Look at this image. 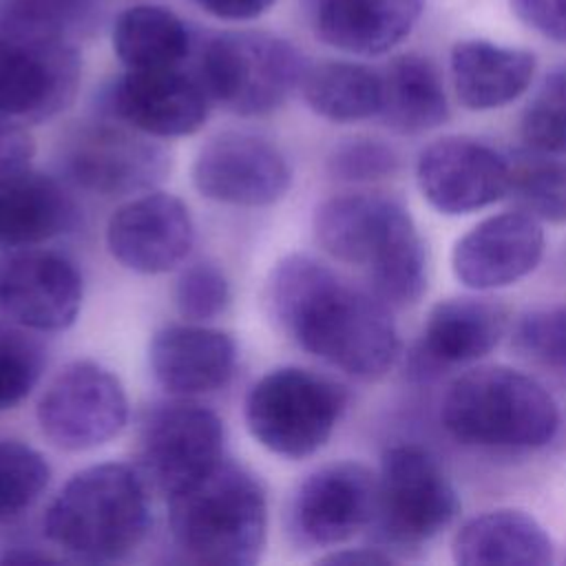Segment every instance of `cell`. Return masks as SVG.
Segmentation results:
<instances>
[{"instance_id": "obj_1", "label": "cell", "mask_w": 566, "mask_h": 566, "mask_svg": "<svg viewBox=\"0 0 566 566\" xmlns=\"http://www.w3.org/2000/svg\"><path fill=\"white\" fill-rule=\"evenodd\" d=\"M265 301L290 338L354 378H378L398 356L389 305L349 285L314 256L290 254L279 261Z\"/></svg>"}, {"instance_id": "obj_2", "label": "cell", "mask_w": 566, "mask_h": 566, "mask_svg": "<svg viewBox=\"0 0 566 566\" xmlns=\"http://www.w3.org/2000/svg\"><path fill=\"white\" fill-rule=\"evenodd\" d=\"M314 234L336 261L367 268L374 294L394 307L427 287V256L411 214L391 197L338 195L314 212Z\"/></svg>"}, {"instance_id": "obj_3", "label": "cell", "mask_w": 566, "mask_h": 566, "mask_svg": "<svg viewBox=\"0 0 566 566\" xmlns=\"http://www.w3.org/2000/svg\"><path fill=\"white\" fill-rule=\"evenodd\" d=\"M168 526L184 559L206 566H250L268 537L261 482L221 458L206 475L168 497Z\"/></svg>"}, {"instance_id": "obj_4", "label": "cell", "mask_w": 566, "mask_h": 566, "mask_svg": "<svg viewBox=\"0 0 566 566\" xmlns=\"http://www.w3.org/2000/svg\"><path fill=\"white\" fill-rule=\"evenodd\" d=\"M150 526L148 482L128 464L102 462L71 475L44 513L51 544L86 562L133 553Z\"/></svg>"}, {"instance_id": "obj_5", "label": "cell", "mask_w": 566, "mask_h": 566, "mask_svg": "<svg viewBox=\"0 0 566 566\" xmlns=\"http://www.w3.org/2000/svg\"><path fill=\"white\" fill-rule=\"evenodd\" d=\"M442 424L464 442L495 449H537L559 427L557 405L531 376L502 365L475 367L453 380Z\"/></svg>"}, {"instance_id": "obj_6", "label": "cell", "mask_w": 566, "mask_h": 566, "mask_svg": "<svg viewBox=\"0 0 566 566\" xmlns=\"http://www.w3.org/2000/svg\"><path fill=\"white\" fill-rule=\"evenodd\" d=\"M343 409L345 391L332 378L303 367H276L250 387L243 418L270 453L303 460L325 447Z\"/></svg>"}, {"instance_id": "obj_7", "label": "cell", "mask_w": 566, "mask_h": 566, "mask_svg": "<svg viewBox=\"0 0 566 566\" xmlns=\"http://www.w3.org/2000/svg\"><path fill=\"white\" fill-rule=\"evenodd\" d=\"M305 69L292 42L263 31H232L203 46L199 80L214 104L254 117L283 106L301 88Z\"/></svg>"}, {"instance_id": "obj_8", "label": "cell", "mask_w": 566, "mask_h": 566, "mask_svg": "<svg viewBox=\"0 0 566 566\" xmlns=\"http://www.w3.org/2000/svg\"><path fill=\"white\" fill-rule=\"evenodd\" d=\"M80 86V57L66 33L0 20V119L38 124L64 111Z\"/></svg>"}, {"instance_id": "obj_9", "label": "cell", "mask_w": 566, "mask_h": 566, "mask_svg": "<svg viewBox=\"0 0 566 566\" xmlns=\"http://www.w3.org/2000/svg\"><path fill=\"white\" fill-rule=\"evenodd\" d=\"M458 509L453 484L427 451L411 444L385 451L371 520L382 548L431 539L449 526Z\"/></svg>"}, {"instance_id": "obj_10", "label": "cell", "mask_w": 566, "mask_h": 566, "mask_svg": "<svg viewBox=\"0 0 566 566\" xmlns=\"http://www.w3.org/2000/svg\"><path fill=\"white\" fill-rule=\"evenodd\" d=\"M221 418L190 400L175 398L148 409L139 431L142 475L166 497L206 475L223 458Z\"/></svg>"}, {"instance_id": "obj_11", "label": "cell", "mask_w": 566, "mask_h": 566, "mask_svg": "<svg viewBox=\"0 0 566 566\" xmlns=\"http://www.w3.org/2000/svg\"><path fill=\"white\" fill-rule=\"evenodd\" d=\"M35 416L55 447L88 451L119 436L128 420V398L111 369L75 360L49 382Z\"/></svg>"}, {"instance_id": "obj_12", "label": "cell", "mask_w": 566, "mask_h": 566, "mask_svg": "<svg viewBox=\"0 0 566 566\" xmlns=\"http://www.w3.org/2000/svg\"><path fill=\"white\" fill-rule=\"evenodd\" d=\"M130 126L95 122L64 146L62 166L73 184L102 197L153 190L170 170L168 150Z\"/></svg>"}, {"instance_id": "obj_13", "label": "cell", "mask_w": 566, "mask_h": 566, "mask_svg": "<svg viewBox=\"0 0 566 566\" xmlns=\"http://www.w3.org/2000/svg\"><path fill=\"white\" fill-rule=\"evenodd\" d=\"M378 475L360 462H334L310 473L290 504V533L301 546L334 548L371 526Z\"/></svg>"}, {"instance_id": "obj_14", "label": "cell", "mask_w": 566, "mask_h": 566, "mask_svg": "<svg viewBox=\"0 0 566 566\" xmlns=\"http://www.w3.org/2000/svg\"><path fill=\"white\" fill-rule=\"evenodd\" d=\"M192 184L210 201L263 208L285 197L292 170L283 153L268 139L228 130L199 148L192 164Z\"/></svg>"}, {"instance_id": "obj_15", "label": "cell", "mask_w": 566, "mask_h": 566, "mask_svg": "<svg viewBox=\"0 0 566 566\" xmlns=\"http://www.w3.org/2000/svg\"><path fill=\"white\" fill-rule=\"evenodd\" d=\"M82 305V276L55 252L20 248L0 254V312L31 332L71 327Z\"/></svg>"}, {"instance_id": "obj_16", "label": "cell", "mask_w": 566, "mask_h": 566, "mask_svg": "<svg viewBox=\"0 0 566 566\" xmlns=\"http://www.w3.org/2000/svg\"><path fill=\"white\" fill-rule=\"evenodd\" d=\"M210 102L199 75H190L181 66L126 69L108 93L115 119L155 139L197 133L208 119Z\"/></svg>"}, {"instance_id": "obj_17", "label": "cell", "mask_w": 566, "mask_h": 566, "mask_svg": "<svg viewBox=\"0 0 566 566\" xmlns=\"http://www.w3.org/2000/svg\"><path fill=\"white\" fill-rule=\"evenodd\" d=\"M195 243L188 206L168 192L148 190L122 203L108 219L106 245L113 259L139 274L175 270Z\"/></svg>"}, {"instance_id": "obj_18", "label": "cell", "mask_w": 566, "mask_h": 566, "mask_svg": "<svg viewBox=\"0 0 566 566\" xmlns=\"http://www.w3.org/2000/svg\"><path fill=\"white\" fill-rule=\"evenodd\" d=\"M416 175L436 210L467 214L506 197L511 164L478 139L442 137L420 153Z\"/></svg>"}, {"instance_id": "obj_19", "label": "cell", "mask_w": 566, "mask_h": 566, "mask_svg": "<svg viewBox=\"0 0 566 566\" xmlns=\"http://www.w3.org/2000/svg\"><path fill=\"white\" fill-rule=\"evenodd\" d=\"M544 254V230L524 210H509L475 223L453 245L451 265L471 290L504 287L535 270Z\"/></svg>"}, {"instance_id": "obj_20", "label": "cell", "mask_w": 566, "mask_h": 566, "mask_svg": "<svg viewBox=\"0 0 566 566\" xmlns=\"http://www.w3.org/2000/svg\"><path fill=\"white\" fill-rule=\"evenodd\" d=\"M155 380L175 398L212 394L228 385L237 367V343L206 325H168L148 347Z\"/></svg>"}, {"instance_id": "obj_21", "label": "cell", "mask_w": 566, "mask_h": 566, "mask_svg": "<svg viewBox=\"0 0 566 566\" xmlns=\"http://www.w3.org/2000/svg\"><path fill=\"white\" fill-rule=\"evenodd\" d=\"M422 13V0H316V35L345 53L380 55L402 42Z\"/></svg>"}, {"instance_id": "obj_22", "label": "cell", "mask_w": 566, "mask_h": 566, "mask_svg": "<svg viewBox=\"0 0 566 566\" xmlns=\"http://www.w3.org/2000/svg\"><path fill=\"white\" fill-rule=\"evenodd\" d=\"M75 223L77 206L53 177L31 168L0 184V252L38 248Z\"/></svg>"}, {"instance_id": "obj_23", "label": "cell", "mask_w": 566, "mask_h": 566, "mask_svg": "<svg viewBox=\"0 0 566 566\" xmlns=\"http://www.w3.org/2000/svg\"><path fill=\"white\" fill-rule=\"evenodd\" d=\"M535 73V55L489 40H462L451 49L458 99L471 111L500 108L520 97Z\"/></svg>"}, {"instance_id": "obj_24", "label": "cell", "mask_w": 566, "mask_h": 566, "mask_svg": "<svg viewBox=\"0 0 566 566\" xmlns=\"http://www.w3.org/2000/svg\"><path fill=\"white\" fill-rule=\"evenodd\" d=\"M506 329V312L491 298L458 296L433 305L420 356L431 365H464L486 356Z\"/></svg>"}, {"instance_id": "obj_25", "label": "cell", "mask_w": 566, "mask_h": 566, "mask_svg": "<svg viewBox=\"0 0 566 566\" xmlns=\"http://www.w3.org/2000/svg\"><path fill=\"white\" fill-rule=\"evenodd\" d=\"M453 559L464 566H544L553 562V542L524 511L497 509L471 517L453 537Z\"/></svg>"}, {"instance_id": "obj_26", "label": "cell", "mask_w": 566, "mask_h": 566, "mask_svg": "<svg viewBox=\"0 0 566 566\" xmlns=\"http://www.w3.org/2000/svg\"><path fill=\"white\" fill-rule=\"evenodd\" d=\"M382 80V122L398 133H424L449 117L447 95L436 66L418 55L405 53L389 62Z\"/></svg>"}, {"instance_id": "obj_27", "label": "cell", "mask_w": 566, "mask_h": 566, "mask_svg": "<svg viewBox=\"0 0 566 566\" xmlns=\"http://www.w3.org/2000/svg\"><path fill=\"white\" fill-rule=\"evenodd\" d=\"M190 44L186 22L161 4L126 7L113 24V51L133 71L181 66Z\"/></svg>"}, {"instance_id": "obj_28", "label": "cell", "mask_w": 566, "mask_h": 566, "mask_svg": "<svg viewBox=\"0 0 566 566\" xmlns=\"http://www.w3.org/2000/svg\"><path fill=\"white\" fill-rule=\"evenodd\" d=\"M305 104L329 122H360L380 113V73L354 62H321L301 80Z\"/></svg>"}, {"instance_id": "obj_29", "label": "cell", "mask_w": 566, "mask_h": 566, "mask_svg": "<svg viewBox=\"0 0 566 566\" xmlns=\"http://www.w3.org/2000/svg\"><path fill=\"white\" fill-rule=\"evenodd\" d=\"M524 155L511 164L509 192L517 210L537 221H566V161L544 157V153Z\"/></svg>"}, {"instance_id": "obj_30", "label": "cell", "mask_w": 566, "mask_h": 566, "mask_svg": "<svg viewBox=\"0 0 566 566\" xmlns=\"http://www.w3.org/2000/svg\"><path fill=\"white\" fill-rule=\"evenodd\" d=\"M51 467L46 458L11 438L0 440V522L29 511L46 491Z\"/></svg>"}, {"instance_id": "obj_31", "label": "cell", "mask_w": 566, "mask_h": 566, "mask_svg": "<svg viewBox=\"0 0 566 566\" xmlns=\"http://www.w3.org/2000/svg\"><path fill=\"white\" fill-rule=\"evenodd\" d=\"M46 365L42 343L27 327L0 323V411L22 402Z\"/></svg>"}, {"instance_id": "obj_32", "label": "cell", "mask_w": 566, "mask_h": 566, "mask_svg": "<svg viewBox=\"0 0 566 566\" xmlns=\"http://www.w3.org/2000/svg\"><path fill=\"white\" fill-rule=\"evenodd\" d=\"M520 130L531 150L566 155V69L546 75L524 108Z\"/></svg>"}, {"instance_id": "obj_33", "label": "cell", "mask_w": 566, "mask_h": 566, "mask_svg": "<svg viewBox=\"0 0 566 566\" xmlns=\"http://www.w3.org/2000/svg\"><path fill=\"white\" fill-rule=\"evenodd\" d=\"M230 281L212 261H197L181 270L175 285V303L184 318L206 323L221 316L230 305Z\"/></svg>"}, {"instance_id": "obj_34", "label": "cell", "mask_w": 566, "mask_h": 566, "mask_svg": "<svg viewBox=\"0 0 566 566\" xmlns=\"http://www.w3.org/2000/svg\"><path fill=\"white\" fill-rule=\"evenodd\" d=\"M396 170V150L371 137L343 139L327 157V172L338 181H374L389 177Z\"/></svg>"}, {"instance_id": "obj_35", "label": "cell", "mask_w": 566, "mask_h": 566, "mask_svg": "<svg viewBox=\"0 0 566 566\" xmlns=\"http://www.w3.org/2000/svg\"><path fill=\"white\" fill-rule=\"evenodd\" d=\"M515 343L535 360L566 369V305L539 307L524 314L515 329Z\"/></svg>"}, {"instance_id": "obj_36", "label": "cell", "mask_w": 566, "mask_h": 566, "mask_svg": "<svg viewBox=\"0 0 566 566\" xmlns=\"http://www.w3.org/2000/svg\"><path fill=\"white\" fill-rule=\"evenodd\" d=\"M35 144L24 124L0 119V184L31 170Z\"/></svg>"}, {"instance_id": "obj_37", "label": "cell", "mask_w": 566, "mask_h": 566, "mask_svg": "<svg viewBox=\"0 0 566 566\" xmlns=\"http://www.w3.org/2000/svg\"><path fill=\"white\" fill-rule=\"evenodd\" d=\"M511 9L533 31L566 44V0H511Z\"/></svg>"}, {"instance_id": "obj_38", "label": "cell", "mask_w": 566, "mask_h": 566, "mask_svg": "<svg viewBox=\"0 0 566 566\" xmlns=\"http://www.w3.org/2000/svg\"><path fill=\"white\" fill-rule=\"evenodd\" d=\"M276 0H197V4L219 18V20H230V22H245L263 15L265 11L272 9Z\"/></svg>"}, {"instance_id": "obj_39", "label": "cell", "mask_w": 566, "mask_h": 566, "mask_svg": "<svg viewBox=\"0 0 566 566\" xmlns=\"http://www.w3.org/2000/svg\"><path fill=\"white\" fill-rule=\"evenodd\" d=\"M318 562L321 564H363V566H374V564H394L396 559L382 546H363V548H338V551H332L325 557H321Z\"/></svg>"}, {"instance_id": "obj_40", "label": "cell", "mask_w": 566, "mask_h": 566, "mask_svg": "<svg viewBox=\"0 0 566 566\" xmlns=\"http://www.w3.org/2000/svg\"><path fill=\"white\" fill-rule=\"evenodd\" d=\"M40 564V562H55V557L46 553H38L35 548H11L0 557V564Z\"/></svg>"}]
</instances>
